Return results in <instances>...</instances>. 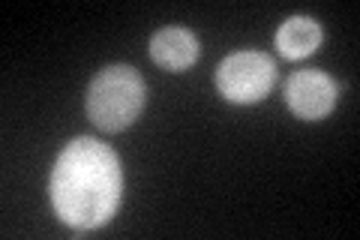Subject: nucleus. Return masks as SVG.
Segmentation results:
<instances>
[{
  "label": "nucleus",
  "instance_id": "f257e3e1",
  "mask_svg": "<svg viewBox=\"0 0 360 240\" xmlns=\"http://www.w3.org/2000/svg\"><path fill=\"white\" fill-rule=\"evenodd\" d=\"M123 171L115 151L96 139H75L51 171V204L58 220L78 232L105 225L117 213Z\"/></svg>",
  "mask_w": 360,
  "mask_h": 240
},
{
  "label": "nucleus",
  "instance_id": "f03ea898",
  "mask_svg": "<svg viewBox=\"0 0 360 240\" xmlns=\"http://www.w3.org/2000/svg\"><path fill=\"white\" fill-rule=\"evenodd\" d=\"M144 78L127 63L105 66L87 87V118L103 132H120L139 120L144 108Z\"/></svg>",
  "mask_w": 360,
  "mask_h": 240
},
{
  "label": "nucleus",
  "instance_id": "7ed1b4c3",
  "mask_svg": "<svg viewBox=\"0 0 360 240\" xmlns=\"http://www.w3.org/2000/svg\"><path fill=\"white\" fill-rule=\"evenodd\" d=\"M276 84V61L264 51H234L217 66V87L229 102L252 106Z\"/></svg>",
  "mask_w": 360,
  "mask_h": 240
},
{
  "label": "nucleus",
  "instance_id": "20e7f679",
  "mask_svg": "<svg viewBox=\"0 0 360 240\" xmlns=\"http://www.w3.org/2000/svg\"><path fill=\"white\" fill-rule=\"evenodd\" d=\"M340 84L321 70H300L285 82V102L300 120H324L336 106Z\"/></svg>",
  "mask_w": 360,
  "mask_h": 240
},
{
  "label": "nucleus",
  "instance_id": "39448f33",
  "mask_svg": "<svg viewBox=\"0 0 360 240\" xmlns=\"http://www.w3.org/2000/svg\"><path fill=\"white\" fill-rule=\"evenodd\" d=\"M150 57L162 70H189L198 61V37L189 27H162L150 37Z\"/></svg>",
  "mask_w": 360,
  "mask_h": 240
},
{
  "label": "nucleus",
  "instance_id": "423d86ee",
  "mask_svg": "<svg viewBox=\"0 0 360 240\" xmlns=\"http://www.w3.org/2000/svg\"><path fill=\"white\" fill-rule=\"evenodd\" d=\"M321 39H324V30L315 18L291 15L276 30V51L283 54L285 61H300V57H309L319 49Z\"/></svg>",
  "mask_w": 360,
  "mask_h": 240
}]
</instances>
